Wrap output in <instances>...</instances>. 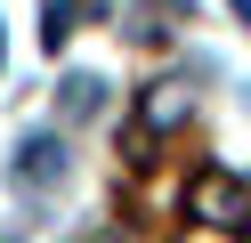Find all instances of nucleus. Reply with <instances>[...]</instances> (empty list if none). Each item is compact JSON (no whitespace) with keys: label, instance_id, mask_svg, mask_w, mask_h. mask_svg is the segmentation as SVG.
Returning a JSON list of instances; mask_svg holds the SVG:
<instances>
[{"label":"nucleus","instance_id":"20e7f679","mask_svg":"<svg viewBox=\"0 0 251 243\" xmlns=\"http://www.w3.org/2000/svg\"><path fill=\"white\" fill-rule=\"evenodd\" d=\"M98 89H105V81H89V73L65 81V113H73V122H81V113H98Z\"/></svg>","mask_w":251,"mask_h":243},{"label":"nucleus","instance_id":"7ed1b4c3","mask_svg":"<svg viewBox=\"0 0 251 243\" xmlns=\"http://www.w3.org/2000/svg\"><path fill=\"white\" fill-rule=\"evenodd\" d=\"M178 113H186V89H178V81H162V89L146 97V130H170Z\"/></svg>","mask_w":251,"mask_h":243},{"label":"nucleus","instance_id":"f257e3e1","mask_svg":"<svg viewBox=\"0 0 251 243\" xmlns=\"http://www.w3.org/2000/svg\"><path fill=\"white\" fill-rule=\"evenodd\" d=\"M186 211H195L202 227H219V235H243V227H251V187H243V178H227V170H195Z\"/></svg>","mask_w":251,"mask_h":243},{"label":"nucleus","instance_id":"39448f33","mask_svg":"<svg viewBox=\"0 0 251 243\" xmlns=\"http://www.w3.org/2000/svg\"><path fill=\"white\" fill-rule=\"evenodd\" d=\"M235 16H243V25H251V0H235Z\"/></svg>","mask_w":251,"mask_h":243},{"label":"nucleus","instance_id":"f03ea898","mask_svg":"<svg viewBox=\"0 0 251 243\" xmlns=\"http://www.w3.org/2000/svg\"><path fill=\"white\" fill-rule=\"evenodd\" d=\"M8 178H17L25 194H49L57 178H65V138H49V130H33V138L17 146V162H8Z\"/></svg>","mask_w":251,"mask_h":243}]
</instances>
